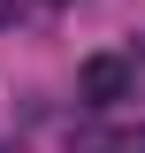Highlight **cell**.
Here are the masks:
<instances>
[{
  "mask_svg": "<svg viewBox=\"0 0 145 153\" xmlns=\"http://www.w3.org/2000/svg\"><path fill=\"white\" fill-rule=\"evenodd\" d=\"M76 92H84L92 107H122V100H138V61L130 54H92L84 69H76Z\"/></svg>",
  "mask_w": 145,
  "mask_h": 153,
  "instance_id": "6da1fadb",
  "label": "cell"
},
{
  "mask_svg": "<svg viewBox=\"0 0 145 153\" xmlns=\"http://www.w3.org/2000/svg\"><path fill=\"white\" fill-rule=\"evenodd\" d=\"M76 153H145V123H115V130H84Z\"/></svg>",
  "mask_w": 145,
  "mask_h": 153,
  "instance_id": "7a4b0ae2",
  "label": "cell"
},
{
  "mask_svg": "<svg viewBox=\"0 0 145 153\" xmlns=\"http://www.w3.org/2000/svg\"><path fill=\"white\" fill-rule=\"evenodd\" d=\"M8 16H16V0H0V31H8Z\"/></svg>",
  "mask_w": 145,
  "mask_h": 153,
  "instance_id": "3957f363",
  "label": "cell"
}]
</instances>
